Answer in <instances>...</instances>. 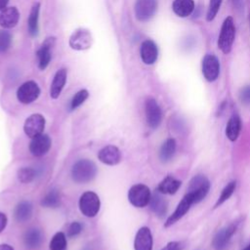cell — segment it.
I'll list each match as a JSON object with an SVG mask.
<instances>
[{
  "label": "cell",
  "mask_w": 250,
  "mask_h": 250,
  "mask_svg": "<svg viewBox=\"0 0 250 250\" xmlns=\"http://www.w3.org/2000/svg\"><path fill=\"white\" fill-rule=\"evenodd\" d=\"M66 247H67V241H66L65 234L62 231H59L55 233L50 241L49 249L50 250H66Z\"/></svg>",
  "instance_id": "obj_30"
},
{
  "label": "cell",
  "mask_w": 250,
  "mask_h": 250,
  "mask_svg": "<svg viewBox=\"0 0 250 250\" xmlns=\"http://www.w3.org/2000/svg\"><path fill=\"white\" fill-rule=\"evenodd\" d=\"M235 188H236V182H235V181H231V182H229V184H227V186L223 188V190H222V192H221V194H220L218 200L216 201L214 208L219 207V206L222 205L225 201H227V200L232 195V193L234 192Z\"/></svg>",
  "instance_id": "obj_31"
},
{
  "label": "cell",
  "mask_w": 250,
  "mask_h": 250,
  "mask_svg": "<svg viewBox=\"0 0 250 250\" xmlns=\"http://www.w3.org/2000/svg\"><path fill=\"white\" fill-rule=\"evenodd\" d=\"M52 146V140L47 134H40L31 139L29 151L33 156L39 157L46 154Z\"/></svg>",
  "instance_id": "obj_10"
},
{
  "label": "cell",
  "mask_w": 250,
  "mask_h": 250,
  "mask_svg": "<svg viewBox=\"0 0 250 250\" xmlns=\"http://www.w3.org/2000/svg\"><path fill=\"white\" fill-rule=\"evenodd\" d=\"M42 241H43L42 232L35 228L27 229L23 235V243L25 247L28 249L38 248L41 245Z\"/></svg>",
  "instance_id": "obj_24"
},
{
  "label": "cell",
  "mask_w": 250,
  "mask_h": 250,
  "mask_svg": "<svg viewBox=\"0 0 250 250\" xmlns=\"http://www.w3.org/2000/svg\"><path fill=\"white\" fill-rule=\"evenodd\" d=\"M35 175L36 173L34 169L30 167H21L18 170V173H17L19 181L22 184H28L32 182L33 179L35 178Z\"/></svg>",
  "instance_id": "obj_32"
},
{
  "label": "cell",
  "mask_w": 250,
  "mask_h": 250,
  "mask_svg": "<svg viewBox=\"0 0 250 250\" xmlns=\"http://www.w3.org/2000/svg\"><path fill=\"white\" fill-rule=\"evenodd\" d=\"M230 1H231L232 6L235 9H237V10L242 9V0H230Z\"/></svg>",
  "instance_id": "obj_40"
},
{
  "label": "cell",
  "mask_w": 250,
  "mask_h": 250,
  "mask_svg": "<svg viewBox=\"0 0 250 250\" xmlns=\"http://www.w3.org/2000/svg\"><path fill=\"white\" fill-rule=\"evenodd\" d=\"M157 9V0H137L135 3V15L141 21H148L153 17Z\"/></svg>",
  "instance_id": "obj_9"
},
{
  "label": "cell",
  "mask_w": 250,
  "mask_h": 250,
  "mask_svg": "<svg viewBox=\"0 0 250 250\" xmlns=\"http://www.w3.org/2000/svg\"><path fill=\"white\" fill-rule=\"evenodd\" d=\"M98 173V168L95 162L90 159H79L76 161L70 171L71 179L78 184L89 183L95 179Z\"/></svg>",
  "instance_id": "obj_1"
},
{
  "label": "cell",
  "mask_w": 250,
  "mask_h": 250,
  "mask_svg": "<svg viewBox=\"0 0 250 250\" xmlns=\"http://www.w3.org/2000/svg\"><path fill=\"white\" fill-rule=\"evenodd\" d=\"M45 118L40 113H33L29 115L23 124L24 134L30 139L43 134L45 128Z\"/></svg>",
  "instance_id": "obj_8"
},
{
  "label": "cell",
  "mask_w": 250,
  "mask_h": 250,
  "mask_svg": "<svg viewBox=\"0 0 250 250\" xmlns=\"http://www.w3.org/2000/svg\"><path fill=\"white\" fill-rule=\"evenodd\" d=\"M192 204H193V201H192L191 197L186 193V195L183 197V199L177 205L175 211L167 218V220L164 224V227L168 228V227H171L172 225H174L175 223H177L180 219H182L188 212V210Z\"/></svg>",
  "instance_id": "obj_12"
},
{
  "label": "cell",
  "mask_w": 250,
  "mask_h": 250,
  "mask_svg": "<svg viewBox=\"0 0 250 250\" xmlns=\"http://www.w3.org/2000/svg\"><path fill=\"white\" fill-rule=\"evenodd\" d=\"M176 141L172 138L167 139L160 146L159 158L162 162H168L175 154Z\"/></svg>",
  "instance_id": "obj_27"
},
{
  "label": "cell",
  "mask_w": 250,
  "mask_h": 250,
  "mask_svg": "<svg viewBox=\"0 0 250 250\" xmlns=\"http://www.w3.org/2000/svg\"><path fill=\"white\" fill-rule=\"evenodd\" d=\"M241 130V120L237 114H233L229 119L226 126V136L230 142L237 140Z\"/></svg>",
  "instance_id": "obj_25"
},
{
  "label": "cell",
  "mask_w": 250,
  "mask_h": 250,
  "mask_svg": "<svg viewBox=\"0 0 250 250\" xmlns=\"http://www.w3.org/2000/svg\"><path fill=\"white\" fill-rule=\"evenodd\" d=\"M236 230V225H229L228 227H225L218 230V232L215 234L212 245L215 250H225L227 246L229 245V242L231 238V236L234 234Z\"/></svg>",
  "instance_id": "obj_13"
},
{
  "label": "cell",
  "mask_w": 250,
  "mask_h": 250,
  "mask_svg": "<svg viewBox=\"0 0 250 250\" xmlns=\"http://www.w3.org/2000/svg\"><path fill=\"white\" fill-rule=\"evenodd\" d=\"M202 73L207 81H215L220 73V62L216 56L206 55L202 61Z\"/></svg>",
  "instance_id": "obj_11"
},
{
  "label": "cell",
  "mask_w": 250,
  "mask_h": 250,
  "mask_svg": "<svg viewBox=\"0 0 250 250\" xmlns=\"http://www.w3.org/2000/svg\"><path fill=\"white\" fill-rule=\"evenodd\" d=\"M12 43V35L8 31H0V54H3L9 50Z\"/></svg>",
  "instance_id": "obj_34"
},
{
  "label": "cell",
  "mask_w": 250,
  "mask_h": 250,
  "mask_svg": "<svg viewBox=\"0 0 250 250\" xmlns=\"http://www.w3.org/2000/svg\"><path fill=\"white\" fill-rule=\"evenodd\" d=\"M66 76L67 73L64 68H62L56 72L50 87V96L52 99H58L61 95L66 82Z\"/></svg>",
  "instance_id": "obj_20"
},
{
  "label": "cell",
  "mask_w": 250,
  "mask_h": 250,
  "mask_svg": "<svg viewBox=\"0 0 250 250\" xmlns=\"http://www.w3.org/2000/svg\"><path fill=\"white\" fill-rule=\"evenodd\" d=\"M7 223H8L7 216L4 213L0 212V233L5 229V228L7 226Z\"/></svg>",
  "instance_id": "obj_39"
},
{
  "label": "cell",
  "mask_w": 250,
  "mask_h": 250,
  "mask_svg": "<svg viewBox=\"0 0 250 250\" xmlns=\"http://www.w3.org/2000/svg\"><path fill=\"white\" fill-rule=\"evenodd\" d=\"M223 0H210L209 1V6L206 14V19L208 21H211L215 19L217 13L219 12V9L221 7Z\"/></svg>",
  "instance_id": "obj_35"
},
{
  "label": "cell",
  "mask_w": 250,
  "mask_h": 250,
  "mask_svg": "<svg viewBox=\"0 0 250 250\" xmlns=\"http://www.w3.org/2000/svg\"><path fill=\"white\" fill-rule=\"evenodd\" d=\"M9 0H0V11H2L3 9H5L7 7Z\"/></svg>",
  "instance_id": "obj_42"
},
{
  "label": "cell",
  "mask_w": 250,
  "mask_h": 250,
  "mask_svg": "<svg viewBox=\"0 0 250 250\" xmlns=\"http://www.w3.org/2000/svg\"><path fill=\"white\" fill-rule=\"evenodd\" d=\"M89 97V93L86 89H82L78 91L71 99L70 104H69V109L74 110L77 107H79Z\"/></svg>",
  "instance_id": "obj_33"
},
{
  "label": "cell",
  "mask_w": 250,
  "mask_h": 250,
  "mask_svg": "<svg viewBox=\"0 0 250 250\" xmlns=\"http://www.w3.org/2000/svg\"><path fill=\"white\" fill-rule=\"evenodd\" d=\"M239 100L244 104H250V85L243 87L239 92Z\"/></svg>",
  "instance_id": "obj_37"
},
{
  "label": "cell",
  "mask_w": 250,
  "mask_h": 250,
  "mask_svg": "<svg viewBox=\"0 0 250 250\" xmlns=\"http://www.w3.org/2000/svg\"><path fill=\"white\" fill-rule=\"evenodd\" d=\"M0 250H14V248L10 244L3 243V244H0Z\"/></svg>",
  "instance_id": "obj_41"
},
{
  "label": "cell",
  "mask_w": 250,
  "mask_h": 250,
  "mask_svg": "<svg viewBox=\"0 0 250 250\" xmlns=\"http://www.w3.org/2000/svg\"><path fill=\"white\" fill-rule=\"evenodd\" d=\"M145 112H146V123L149 126V128L156 129L161 123L162 111L157 102L154 99L148 98L146 101Z\"/></svg>",
  "instance_id": "obj_7"
},
{
  "label": "cell",
  "mask_w": 250,
  "mask_h": 250,
  "mask_svg": "<svg viewBox=\"0 0 250 250\" xmlns=\"http://www.w3.org/2000/svg\"><path fill=\"white\" fill-rule=\"evenodd\" d=\"M242 250H250V243H249V244H248L244 249H242Z\"/></svg>",
  "instance_id": "obj_43"
},
{
  "label": "cell",
  "mask_w": 250,
  "mask_h": 250,
  "mask_svg": "<svg viewBox=\"0 0 250 250\" xmlns=\"http://www.w3.org/2000/svg\"><path fill=\"white\" fill-rule=\"evenodd\" d=\"M235 37V25L233 19L228 17L221 27L220 35L218 38V47L224 54H229L231 50Z\"/></svg>",
  "instance_id": "obj_2"
},
{
  "label": "cell",
  "mask_w": 250,
  "mask_h": 250,
  "mask_svg": "<svg viewBox=\"0 0 250 250\" xmlns=\"http://www.w3.org/2000/svg\"><path fill=\"white\" fill-rule=\"evenodd\" d=\"M82 229H83V226L79 222H72L67 229V236L75 237L82 231Z\"/></svg>",
  "instance_id": "obj_36"
},
{
  "label": "cell",
  "mask_w": 250,
  "mask_h": 250,
  "mask_svg": "<svg viewBox=\"0 0 250 250\" xmlns=\"http://www.w3.org/2000/svg\"><path fill=\"white\" fill-rule=\"evenodd\" d=\"M32 204L27 200H22L16 205L14 209V218L18 223H24L32 217Z\"/></svg>",
  "instance_id": "obj_21"
},
{
  "label": "cell",
  "mask_w": 250,
  "mask_h": 250,
  "mask_svg": "<svg viewBox=\"0 0 250 250\" xmlns=\"http://www.w3.org/2000/svg\"><path fill=\"white\" fill-rule=\"evenodd\" d=\"M78 205H79L80 212L85 217L93 218L100 211V207H101L100 197L94 191H91V190L85 191L84 193L81 194Z\"/></svg>",
  "instance_id": "obj_4"
},
{
  "label": "cell",
  "mask_w": 250,
  "mask_h": 250,
  "mask_svg": "<svg viewBox=\"0 0 250 250\" xmlns=\"http://www.w3.org/2000/svg\"><path fill=\"white\" fill-rule=\"evenodd\" d=\"M149 206L150 210L159 218H163L167 213L168 203L166 199L161 195V193L157 190L151 195Z\"/></svg>",
  "instance_id": "obj_22"
},
{
  "label": "cell",
  "mask_w": 250,
  "mask_h": 250,
  "mask_svg": "<svg viewBox=\"0 0 250 250\" xmlns=\"http://www.w3.org/2000/svg\"><path fill=\"white\" fill-rule=\"evenodd\" d=\"M182 182L168 175L157 186V191L161 194H174L178 191Z\"/></svg>",
  "instance_id": "obj_23"
},
{
  "label": "cell",
  "mask_w": 250,
  "mask_h": 250,
  "mask_svg": "<svg viewBox=\"0 0 250 250\" xmlns=\"http://www.w3.org/2000/svg\"><path fill=\"white\" fill-rule=\"evenodd\" d=\"M20 13L15 7H6L0 13V25L4 28H12L17 25Z\"/></svg>",
  "instance_id": "obj_18"
},
{
  "label": "cell",
  "mask_w": 250,
  "mask_h": 250,
  "mask_svg": "<svg viewBox=\"0 0 250 250\" xmlns=\"http://www.w3.org/2000/svg\"><path fill=\"white\" fill-rule=\"evenodd\" d=\"M150 198V189L144 184H136L132 186L128 190V200L133 206L137 208L146 207L147 204H149Z\"/></svg>",
  "instance_id": "obj_5"
},
{
  "label": "cell",
  "mask_w": 250,
  "mask_h": 250,
  "mask_svg": "<svg viewBox=\"0 0 250 250\" xmlns=\"http://www.w3.org/2000/svg\"><path fill=\"white\" fill-rule=\"evenodd\" d=\"M152 234L147 227H142L136 233L134 240L135 250H151L152 249Z\"/></svg>",
  "instance_id": "obj_15"
},
{
  "label": "cell",
  "mask_w": 250,
  "mask_h": 250,
  "mask_svg": "<svg viewBox=\"0 0 250 250\" xmlns=\"http://www.w3.org/2000/svg\"><path fill=\"white\" fill-rule=\"evenodd\" d=\"M157 46L152 40H146L141 46V58L146 64H152L157 60Z\"/></svg>",
  "instance_id": "obj_17"
},
{
  "label": "cell",
  "mask_w": 250,
  "mask_h": 250,
  "mask_svg": "<svg viewBox=\"0 0 250 250\" xmlns=\"http://www.w3.org/2000/svg\"><path fill=\"white\" fill-rule=\"evenodd\" d=\"M40 95V88L34 81H26L21 84L17 91L18 100L24 104H31Z\"/></svg>",
  "instance_id": "obj_6"
},
{
  "label": "cell",
  "mask_w": 250,
  "mask_h": 250,
  "mask_svg": "<svg viewBox=\"0 0 250 250\" xmlns=\"http://www.w3.org/2000/svg\"><path fill=\"white\" fill-rule=\"evenodd\" d=\"M182 244L178 241H170L161 250H181Z\"/></svg>",
  "instance_id": "obj_38"
},
{
  "label": "cell",
  "mask_w": 250,
  "mask_h": 250,
  "mask_svg": "<svg viewBox=\"0 0 250 250\" xmlns=\"http://www.w3.org/2000/svg\"><path fill=\"white\" fill-rule=\"evenodd\" d=\"M55 39L47 38L42 46L37 51L38 66L40 69H45L51 61V49L54 46Z\"/></svg>",
  "instance_id": "obj_19"
},
{
  "label": "cell",
  "mask_w": 250,
  "mask_h": 250,
  "mask_svg": "<svg viewBox=\"0 0 250 250\" xmlns=\"http://www.w3.org/2000/svg\"><path fill=\"white\" fill-rule=\"evenodd\" d=\"M39 10H40L39 3H35L31 8V11H30V14L28 17L27 27H28V32L31 36H36L38 34Z\"/></svg>",
  "instance_id": "obj_28"
},
{
  "label": "cell",
  "mask_w": 250,
  "mask_h": 250,
  "mask_svg": "<svg viewBox=\"0 0 250 250\" xmlns=\"http://www.w3.org/2000/svg\"><path fill=\"white\" fill-rule=\"evenodd\" d=\"M98 158L102 163L113 166L121 161V152L117 146L108 145L99 150Z\"/></svg>",
  "instance_id": "obj_14"
},
{
  "label": "cell",
  "mask_w": 250,
  "mask_h": 250,
  "mask_svg": "<svg viewBox=\"0 0 250 250\" xmlns=\"http://www.w3.org/2000/svg\"><path fill=\"white\" fill-rule=\"evenodd\" d=\"M172 8L177 16L186 18L192 13L194 9V2L193 0H174Z\"/></svg>",
  "instance_id": "obj_26"
},
{
  "label": "cell",
  "mask_w": 250,
  "mask_h": 250,
  "mask_svg": "<svg viewBox=\"0 0 250 250\" xmlns=\"http://www.w3.org/2000/svg\"><path fill=\"white\" fill-rule=\"evenodd\" d=\"M41 206L45 208H58L61 204V195L59 190L51 189L42 199Z\"/></svg>",
  "instance_id": "obj_29"
},
{
  "label": "cell",
  "mask_w": 250,
  "mask_h": 250,
  "mask_svg": "<svg viewBox=\"0 0 250 250\" xmlns=\"http://www.w3.org/2000/svg\"><path fill=\"white\" fill-rule=\"evenodd\" d=\"M91 34L84 29L76 30L69 39V45L75 50H84L91 46Z\"/></svg>",
  "instance_id": "obj_16"
},
{
  "label": "cell",
  "mask_w": 250,
  "mask_h": 250,
  "mask_svg": "<svg viewBox=\"0 0 250 250\" xmlns=\"http://www.w3.org/2000/svg\"><path fill=\"white\" fill-rule=\"evenodd\" d=\"M210 189V182L204 175L194 176L188 184V192L194 203L200 202L208 193Z\"/></svg>",
  "instance_id": "obj_3"
}]
</instances>
